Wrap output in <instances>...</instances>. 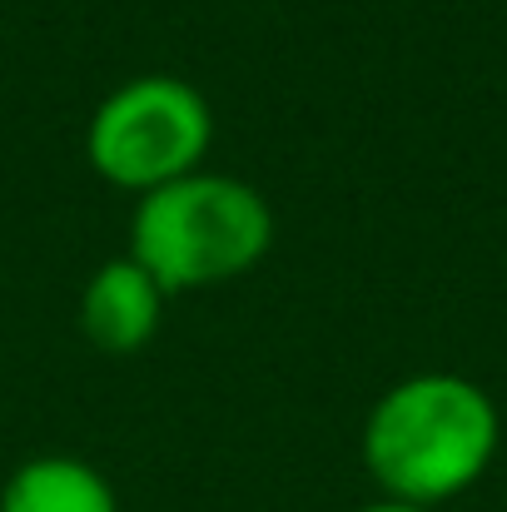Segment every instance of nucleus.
I'll return each instance as SVG.
<instances>
[{
  "label": "nucleus",
  "instance_id": "7ed1b4c3",
  "mask_svg": "<svg viewBox=\"0 0 507 512\" xmlns=\"http://www.w3.org/2000/svg\"><path fill=\"white\" fill-rule=\"evenodd\" d=\"M214 115L204 95L179 75H135L115 85L85 130V155L115 189L150 194L204 165Z\"/></svg>",
  "mask_w": 507,
  "mask_h": 512
},
{
  "label": "nucleus",
  "instance_id": "20e7f679",
  "mask_svg": "<svg viewBox=\"0 0 507 512\" xmlns=\"http://www.w3.org/2000/svg\"><path fill=\"white\" fill-rule=\"evenodd\" d=\"M165 289L140 259H110L90 274L80 294V329L105 353H140L160 329Z\"/></svg>",
  "mask_w": 507,
  "mask_h": 512
},
{
  "label": "nucleus",
  "instance_id": "39448f33",
  "mask_svg": "<svg viewBox=\"0 0 507 512\" xmlns=\"http://www.w3.org/2000/svg\"><path fill=\"white\" fill-rule=\"evenodd\" d=\"M0 512H120V498L100 468L65 453H45L5 478Z\"/></svg>",
  "mask_w": 507,
  "mask_h": 512
},
{
  "label": "nucleus",
  "instance_id": "423d86ee",
  "mask_svg": "<svg viewBox=\"0 0 507 512\" xmlns=\"http://www.w3.org/2000/svg\"><path fill=\"white\" fill-rule=\"evenodd\" d=\"M358 512H433V508H418V503H398V498H378V503H368V508Z\"/></svg>",
  "mask_w": 507,
  "mask_h": 512
},
{
  "label": "nucleus",
  "instance_id": "f257e3e1",
  "mask_svg": "<svg viewBox=\"0 0 507 512\" xmlns=\"http://www.w3.org/2000/svg\"><path fill=\"white\" fill-rule=\"evenodd\" d=\"M503 418L488 388L463 373H413L363 418V468L383 498L438 508L463 498L493 468Z\"/></svg>",
  "mask_w": 507,
  "mask_h": 512
},
{
  "label": "nucleus",
  "instance_id": "f03ea898",
  "mask_svg": "<svg viewBox=\"0 0 507 512\" xmlns=\"http://www.w3.org/2000/svg\"><path fill=\"white\" fill-rule=\"evenodd\" d=\"M274 244V209L234 174L194 170L140 194L130 219V259L165 294L209 289L249 274Z\"/></svg>",
  "mask_w": 507,
  "mask_h": 512
}]
</instances>
